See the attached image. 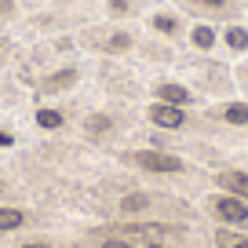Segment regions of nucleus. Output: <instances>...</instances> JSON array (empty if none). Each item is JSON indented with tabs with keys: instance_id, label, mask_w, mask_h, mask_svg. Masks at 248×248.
Returning <instances> with one entry per match:
<instances>
[{
	"instance_id": "1",
	"label": "nucleus",
	"mask_w": 248,
	"mask_h": 248,
	"mask_svg": "<svg viewBox=\"0 0 248 248\" xmlns=\"http://www.w3.org/2000/svg\"><path fill=\"white\" fill-rule=\"evenodd\" d=\"M212 212H216L223 223L248 226V204L241 201V197H212Z\"/></svg>"
},
{
	"instance_id": "2",
	"label": "nucleus",
	"mask_w": 248,
	"mask_h": 248,
	"mask_svg": "<svg viewBox=\"0 0 248 248\" xmlns=\"http://www.w3.org/2000/svg\"><path fill=\"white\" fill-rule=\"evenodd\" d=\"M135 164H142L146 171H183V161L171 154H154V150H146V154H135Z\"/></svg>"
},
{
	"instance_id": "3",
	"label": "nucleus",
	"mask_w": 248,
	"mask_h": 248,
	"mask_svg": "<svg viewBox=\"0 0 248 248\" xmlns=\"http://www.w3.org/2000/svg\"><path fill=\"white\" fill-rule=\"evenodd\" d=\"M150 121L161 124V128H183L186 117H183V109H179V106H168V102H154V106H150Z\"/></svg>"
},
{
	"instance_id": "4",
	"label": "nucleus",
	"mask_w": 248,
	"mask_h": 248,
	"mask_svg": "<svg viewBox=\"0 0 248 248\" xmlns=\"http://www.w3.org/2000/svg\"><path fill=\"white\" fill-rule=\"evenodd\" d=\"M219 186L230 190V194H237V197H248V171H223Z\"/></svg>"
},
{
	"instance_id": "5",
	"label": "nucleus",
	"mask_w": 248,
	"mask_h": 248,
	"mask_svg": "<svg viewBox=\"0 0 248 248\" xmlns=\"http://www.w3.org/2000/svg\"><path fill=\"white\" fill-rule=\"evenodd\" d=\"M157 99L168 102V106H186V102H190V92H186L183 84H161L157 88Z\"/></svg>"
},
{
	"instance_id": "6",
	"label": "nucleus",
	"mask_w": 248,
	"mask_h": 248,
	"mask_svg": "<svg viewBox=\"0 0 248 248\" xmlns=\"http://www.w3.org/2000/svg\"><path fill=\"white\" fill-rule=\"evenodd\" d=\"M219 117L230 121V124H248V106H245V102H230V106L219 109Z\"/></svg>"
},
{
	"instance_id": "7",
	"label": "nucleus",
	"mask_w": 248,
	"mask_h": 248,
	"mask_svg": "<svg viewBox=\"0 0 248 248\" xmlns=\"http://www.w3.org/2000/svg\"><path fill=\"white\" fill-rule=\"evenodd\" d=\"M216 241H219V248H248V237L245 233H233V230H219Z\"/></svg>"
},
{
	"instance_id": "8",
	"label": "nucleus",
	"mask_w": 248,
	"mask_h": 248,
	"mask_svg": "<svg viewBox=\"0 0 248 248\" xmlns=\"http://www.w3.org/2000/svg\"><path fill=\"white\" fill-rule=\"evenodd\" d=\"M226 44H230L233 51H245V47H248V30H241V26H230V30H226Z\"/></svg>"
},
{
	"instance_id": "9",
	"label": "nucleus",
	"mask_w": 248,
	"mask_h": 248,
	"mask_svg": "<svg viewBox=\"0 0 248 248\" xmlns=\"http://www.w3.org/2000/svg\"><path fill=\"white\" fill-rule=\"evenodd\" d=\"M22 212L18 208H0V230H15V226H22Z\"/></svg>"
},
{
	"instance_id": "10",
	"label": "nucleus",
	"mask_w": 248,
	"mask_h": 248,
	"mask_svg": "<svg viewBox=\"0 0 248 248\" xmlns=\"http://www.w3.org/2000/svg\"><path fill=\"white\" fill-rule=\"evenodd\" d=\"M37 124L47 128V132H55V128L62 124V113H59V109H37Z\"/></svg>"
},
{
	"instance_id": "11",
	"label": "nucleus",
	"mask_w": 248,
	"mask_h": 248,
	"mask_svg": "<svg viewBox=\"0 0 248 248\" xmlns=\"http://www.w3.org/2000/svg\"><path fill=\"white\" fill-rule=\"evenodd\" d=\"M194 44L201 47V51H208V47L216 44V30H212V26H197L194 30Z\"/></svg>"
},
{
	"instance_id": "12",
	"label": "nucleus",
	"mask_w": 248,
	"mask_h": 248,
	"mask_svg": "<svg viewBox=\"0 0 248 248\" xmlns=\"http://www.w3.org/2000/svg\"><path fill=\"white\" fill-rule=\"evenodd\" d=\"M142 208H150L146 194H132V197H124V201H121V212H142Z\"/></svg>"
},
{
	"instance_id": "13",
	"label": "nucleus",
	"mask_w": 248,
	"mask_h": 248,
	"mask_svg": "<svg viewBox=\"0 0 248 248\" xmlns=\"http://www.w3.org/2000/svg\"><path fill=\"white\" fill-rule=\"evenodd\" d=\"M73 80H77V70H62V73H55V77L47 80L44 88H51V92H55V88H70Z\"/></svg>"
},
{
	"instance_id": "14",
	"label": "nucleus",
	"mask_w": 248,
	"mask_h": 248,
	"mask_svg": "<svg viewBox=\"0 0 248 248\" xmlns=\"http://www.w3.org/2000/svg\"><path fill=\"white\" fill-rule=\"evenodd\" d=\"M154 30H161V33H179V22H175V15H154Z\"/></svg>"
},
{
	"instance_id": "15",
	"label": "nucleus",
	"mask_w": 248,
	"mask_h": 248,
	"mask_svg": "<svg viewBox=\"0 0 248 248\" xmlns=\"http://www.w3.org/2000/svg\"><path fill=\"white\" fill-rule=\"evenodd\" d=\"M88 132H109V117H106V113L88 117Z\"/></svg>"
},
{
	"instance_id": "16",
	"label": "nucleus",
	"mask_w": 248,
	"mask_h": 248,
	"mask_svg": "<svg viewBox=\"0 0 248 248\" xmlns=\"http://www.w3.org/2000/svg\"><path fill=\"white\" fill-rule=\"evenodd\" d=\"M124 47H132V37L128 33H113L109 37V51H124Z\"/></svg>"
},
{
	"instance_id": "17",
	"label": "nucleus",
	"mask_w": 248,
	"mask_h": 248,
	"mask_svg": "<svg viewBox=\"0 0 248 248\" xmlns=\"http://www.w3.org/2000/svg\"><path fill=\"white\" fill-rule=\"evenodd\" d=\"M194 4H201L208 11H230V0H194Z\"/></svg>"
},
{
	"instance_id": "18",
	"label": "nucleus",
	"mask_w": 248,
	"mask_h": 248,
	"mask_svg": "<svg viewBox=\"0 0 248 248\" xmlns=\"http://www.w3.org/2000/svg\"><path fill=\"white\" fill-rule=\"evenodd\" d=\"M109 11H113V15H124V11H128V0H109Z\"/></svg>"
},
{
	"instance_id": "19",
	"label": "nucleus",
	"mask_w": 248,
	"mask_h": 248,
	"mask_svg": "<svg viewBox=\"0 0 248 248\" xmlns=\"http://www.w3.org/2000/svg\"><path fill=\"white\" fill-rule=\"evenodd\" d=\"M102 248H135V245H128V241H102Z\"/></svg>"
},
{
	"instance_id": "20",
	"label": "nucleus",
	"mask_w": 248,
	"mask_h": 248,
	"mask_svg": "<svg viewBox=\"0 0 248 248\" xmlns=\"http://www.w3.org/2000/svg\"><path fill=\"white\" fill-rule=\"evenodd\" d=\"M11 8H15L11 0H0V18H4V15H11Z\"/></svg>"
},
{
	"instance_id": "21",
	"label": "nucleus",
	"mask_w": 248,
	"mask_h": 248,
	"mask_svg": "<svg viewBox=\"0 0 248 248\" xmlns=\"http://www.w3.org/2000/svg\"><path fill=\"white\" fill-rule=\"evenodd\" d=\"M11 142H15V139H11L8 132H0V146H11Z\"/></svg>"
},
{
	"instance_id": "22",
	"label": "nucleus",
	"mask_w": 248,
	"mask_h": 248,
	"mask_svg": "<svg viewBox=\"0 0 248 248\" xmlns=\"http://www.w3.org/2000/svg\"><path fill=\"white\" fill-rule=\"evenodd\" d=\"M22 248H47V245H22Z\"/></svg>"
},
{
	"instance_id": "23",
	"label": "nucleus",
	"mask_w": 248,
	"mask_h": 248,
	"mask_svg": "<svg viewBox=\"0 0 248 248\" xmlns=\"http://www.w3.org/2000/svg\"><path fill=\"white\" fill-rule=\"evenodd\" d=\"M150 248H161V245H150Z\"/></svg>"
},
{
	"instance_id": "24",
	"label": "nucleus",
	"mask_w": 248,
	"mask_h": 248,
	"mask_svg": "<svg viewBox=\"0 0 248 248\" xmlns=\"http://www.w3.org/2000/svg\"><path fill=\"white\" fill-rule=\"evenodd\" d=\"M245 73H248V70H245Z\"/></svg>"
}]
</instances>
